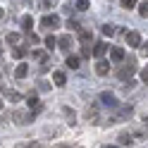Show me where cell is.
<instances>
[{"instance_id": "obj_3", "label": "cell", "mask_w": 148, "mask_h": 148, "mask_svg": "<svg viewBox=\"0 0 148 148\" xmlns=\"http://www.w3.org/2000/svg\"><path fill=\"white\" fill-rule=\"evenodd\" d=\"M127 43L132 45V48H138V45H141V36H138V31H127Z\"/></svg>"}, {"instance_id": "obj_1", "label": "cell", "mask_w": 148, "mask_h": 148, "mask_svg": "<svg viewBox=\"0 0 148 148\" xmlns=\"http://www.w3.org/2000/svg\"><path fill=\"white\" fill-rule=\"evenodd\" d=\"M41 26H45V29H55V26H60V17L58 14H45L41 19Z\"/></svg>"}, {"instance_id": "obj_8", "label": "cell", "mask_w": 148, "mask_h": 148, "mask_svg": "<svg viewBox=\"0 0 148 148\" xmlns=\"http://www.w3.org/2000/svg\"><path fill=\"white\" fill-rule=\"evenodd\" d=\"M29 110H31L34 115H36V112H41V100L36 98V96H31V98H29Z\"/></svg>"}, {"instance_id": "obj_5", "label": "cell", "mask_w": 148, "mask_h": 148, "mask_svg": "<svg viewBox=\"0 0 148 148\" xmlns=\"http://www.w3.org/2000/svg\"><path fill=\"white\" fill-rule=\"evenodd\" d=\"M132 115H134V108L132 105H124V108H119V112L112 119H127V117H132Z\"/></svg>"}, {"instance_id": "obj_29", "label": "cell", "mask_w": 148, "mask_h": 148, "mask_svg": "<svg viewBox=\"0 0 148 148\" xmlns=\"http://www.w3.org/2000/svg\"><path fill=\"white\" fill-rule=\"evenodd\" d=\"M141 53H143V55H148V41H146V43L141 45Z\"/></svg>"}, {"instance_id": "obj_18", "label": "cell", "mask_w": 148, "mask_h": 148, "mask_svg": "<svg viewBox=\"0 0 148 148\" xmlns=\"http://www.w3.org/2000/svg\"><path fill=\"white\" fill-rule=\"evenodd\" d=\"M45 45H48V50H53L55 45H58V38H55V36H45Z\"/></svg>"}, {"instance_id": "obj_28", "label": "cell", "mask_w": 148, "mask_h": 148, "mask_svg": "<svg viewBox=\"0 0 148 148\" xmlns=\"http://www.w3.org/2000/svg\"><path fill=\"white\" fill-rule=\"evenodd\" d=\"M141 79H143V81H146V84H148V67H146V69L141 72Z\"/></svg>"}, {"instance_id": "obj_15", "label": "cell", "mask_w": 148, "mask_h": 148, "mask_svg": "<svg viewBox=\"0 0 148 148\" xmlns=\"http://www.w3.org/2000/svg\"><path fill=\"white\" fill-rule=\"evenodd\" d=\"M91 38H93V36H91V31H86V29H84V31H79V41L84 43V45H88Z\"/></svg>"}, {"instance_id": "obj_17", "label": "cell", "mask_w": 148, "mask_h": 148, "mask_svg": "<svg viewBox=\"0 0 148 148\" xmlns=\"http://www.w3.org/2000/svg\"><path fill=\"white\" fill-rule=\"evenodd\" d=\"M67 67H69V69H77V67H79V58L69 55V58H67Z\"/></svg>"}, {"instance_id": "obj_16", "label": "cell", "mask_w": 148, "mask_h": 148, "mask_svg": "<svg viewBox=\"0 0 148 148\" xmlns=\"http://www.w3.org/2000/svg\"><path fill=\"white\" fill-rule=\"evenodd\" d=\"M22 26H24L26 31H31V26H34V19H31L29 14H26V17H22Z\"/></svg>"}, {"instance_id": "obj_10", "label": "cell", "mask_w": 148, "mask_h": 148, "mask_svg": "<svg viewBox=\"0 0 148 148\" xmlns=\"http://www.w3.org/2000/svg\"><path fill=\"white\" fill-rule=\"evenodd\" d=\"M110 58H112L115 62H122L124 60V50L122 48H112V50H110Z\"/></svg>"}, {"instance_id": "obj_14", "label": "cell", "mask_w": 148, "mask_h": 148, "mask_svg": "<svg viewBox=\"0 0 148 148\" xmlns=\"http://www.w3.org/2000/svg\"><path fill=\"white\" fill-rule=\"evenodd\" d=\"M100 31H103V36H115L117 34V29H115L112 24H103V26H100Z\"/></svg>"}, {"instance_id": "obj_2", "label": "cell", "mask_w": 148, "mask_h": 148, "mask_svg": "<svg viewBox=\"0 0 148 148\" xmlns=\"http://www.w3.org/2000/svg\"><path fill=\"white\" fill-rule=\"evenodd\" d=\"M134 72H136V67H134V60H129V64H127V67H122V69H119V72H117V77L127 81V79H129V77H132V74H134Z\"/></svg>"}, {"instance_id": "obj_21", "label": "cell", "mask_w": 148, "mask_h": 148, "mask_svg": "<svg viewBox=\"0 0 148 148\" xmlns=\"http://www.w3.org/2000/svg\"><path fill=\"white\" fill-rule=\"evenodd\" d=\"M26 41H29L31 45H36V43H38V36H36V34H31V31H26Z\"/></svg>"}, {"instance_id": "obj_27", "label": "cell", "mask_w": 148, "mask_h": 148, "mask_svg": "<svg viewBox=\"0 0 148 148\" xmlns=\"http://www.w3.org/2000/svg\"><path fill=\"white\" fill-rule=\"evenodd\" d=\"M34 58H36V60H45V55H43L41 50H34Z\"/></svg>"}, {"instance_id": "obj_9", "label": "cell", "mask_w": 148, "mask_h": 148, "mask_svg": "<svg viewBox=\"0 0 148 148\" xmlns=\"http://www.w3.org/2000/svg\"><path fill=\"white\" fill-rule=\"evenodd\" d=\"M53 81L58 86H64L67 84V77H64V72H53Z\"/></svg>"}, {"instance_id": "obj_24", "label": "cell", "mask_w": 148, "mask_h": 148, "mask_svg": "<svg viewBox=\"0 0 148 148\" xmlns=\"http://www.w3.org/2000/svg\"><path fill=\"white\" fill-rule=\"evenodd\" d=\"M77 10H88V0H77Z\"/></svg>"}, {"instance_id": "obj_7", "label": "cell", "mask_w": 148, "mask_h": 148, "mask_svg": "<svg viewBox=\"0 0 148 148\" xmlns=\"http://www.w3.org/2000/svg\"><path fill=\"white\" fill-rule=\"evenodd\" d=\"M108 72H110V64H108L105 60H98V62H96V74H100V77H105Z\"/></svg>"}, {"instance_id": "obj_25", "label": "cell", "mask_w": 148, "mask_h": 148, "mask_svg": "<svg viewBox=\"0 0 148 148\" xmlns=\"http://www.w3.org/2000/svg\"><path fill=\"white\" fill-rule=\"evenodd\" d=\"M119 143H122V146H129V143H132V136L122 134V136H119Z\"/></svg>"}, {"instance_id": "obj_26", "label": "cell", "mask_w": 148, "mask_h": 148, "mask_svg": "<svg viewBox=\"0 0 148 148\" xmlns=\"http://www.w3.org/2000/svg\"><path fill=\"white\" fill-rule=\"evenodd\" d=\"M62 112H64V117H67V119H69V122H74V112H72V110H69V108H62Z\"/></svg>"}, {"instance_id": "obj_23", "label": "cell", "mask_w": 148, "mask_h": 148, "mask_svg": "<svg viewBox=\"0 0 148 148\" xmlns=\"http://www.w3.org/2000/svg\"><path fill=\"white\" fill-rule=\"evenodd\" d=\"M122 7L124 10H132V7H136V0H122Z\"/></svg>"}, {"instance_id": "obj_20", "label": "cell", "mask_w": 148, "mask_h": 148, "mask_svg": "<svg viewBox=\"0 0 148 148\" xmlns=\"http://www.w3.org/2000/svg\"><path fill=\"white\" fill-rule=\"evenodd\" d=\"M12 55H14L17 60H22L24 55H26V48H14V50H12Z\"/></svg>"}, {"instance_id": "obj_30", "label": "cell", "mask_w": 148, "mask_h": 148, "mask_svg": "<svg viewBox=\"0 0 148 148\" xmlns=\"http://www.w3.org/2000/svg\"><path fill=\"white\" fill-rule=\"evenodd\" d=\"M0 19H3V7H0Z\"/></svg>"}, {"instance_id": "obj_19", "label": "cell", "mask_w": 148, "mask_h": 148, "mask_svg": "<svg viewBox=\"0 0 148 148\" xmlns=\"http://www.w3.org/2000/svg\"><path fill=\"white\" fill-rule=\"evenodd\" d=\"M19 38H22L19 34H7V43H10V45H14V43H19Z\"/></svg>"}, {"instance_id": "obj_12", "label": "cell", "mask_w": 148, "mask_h": 148, "mask_svg": "<svg viewBox=\"0 0 148 148\" xmlns=\"http://www.w3.org/2000/svg\"><path fill=\"white\" fill-rule=\"evenodd\" d=\"M58 45H60L62 50H69V45H72V38H69V36H60V38H58Z\"/></svg>"}, {"instance_id": "obj_13", "label": "cell", "mask_w": 148, "mask_h": 148, "mask_svg": "<svg viewBox=\"0 0 148 148\" xmlns=\"http://www.w3.org/2000/svg\"><path fill=\"white\" fill-rule=\"evenodd\" d=\"M26 74H29V67H26V64H19V67L14 69V77H17V79H24Z\"/></svg>"}, {"instance_id": "obj_22", "label": "cell", "mask_w": 148, "mask_h": 148, "mask_svg": "<svg viewBox=\"0 0 148 148\" xmlns=\"http://www.w3.org/2000/svg\"><path fill=\"white\" fill-rule=\"evenodd\" d=\"M138 14H141V17H148V3H141V5H138Z\"/></svg>"}, {"instance_id": "obj_31", "label": "cell", "mask_w": 148, "mask_h": 148, "mask_svg": "<svg viewBox=\"0 0 148 148\" xmlns=\"http://www.w3.org/2000/svg\"><path fill=\"white\" fill-rule=\"evenodd\" d=\"M0 110H3V100H0Z\"/></svg>"}, {"instance_id": "obj_6", "label": "cell", "mask_w": 148, "mask_h": 148, "mask_svg": "<svg viewBox=\"0 0 148 148\" xmlns=\"http://www.w3.org/2000/svg\"><path fill=\"white\" fill-rule=\"evenodd\" d=\"M3 96L7 100H12V103H19V100H22V96L17 93V91H12V88H3Z\"/></svg>"}, {"instance_id": "obj_4", "label": "cell", "mask_w": 148, "mask_h": 148, "mask_svg": "<svg viewBox=\"0 0 148 148\" xmlns=\"http://www.w3.org/2000/svg\"><path fill=\"white\" fill-rule=\"evenodd\" d=\"M100 103H105L108 108H117V98H115L112 93H108V91H105V93H100Z\"/></svg>"}, {"instance_id": "obj_11", "label": "cell", "mask_w": 148, "mask_h": 148, "mask_svg": "<svg viewBox=\"0 0 148 148\" xmlns=\"http://www.w3.org/2000/svg\"><path fill=\"white\" fill-rule=\"evenodd\" d=\"M105 50H108V45H105V43H96V45H93V55H96V58H103Z\"/></svg>"}]
</instances>
